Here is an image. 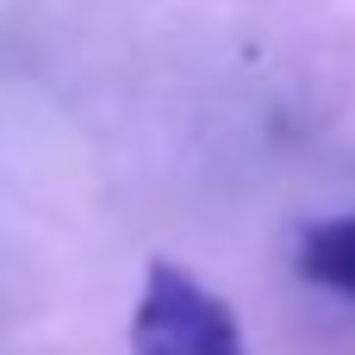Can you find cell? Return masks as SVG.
<instances>
[{
	"mask_svg": "<svg viewBox=\"0 0 355 355\" xmlns=\"http://www.w3.org/2000/svg\"><path fill=\"white\" fill-rule=\"evenodd\" d=\"M300 275L337 300H355V212L324 218L300 237Z\"/></svg>",
	"mask_w": 355,
	"mask_h": 355,
	"instance_id": "7a4b0ae2",
	"label": "cell"
},
{
	"mask_svg": "<svg viewBox=\"0 0 355 355\" xmlns=\"http://www.w3.org/2000/svg\"><path fill=\"white\" fill-rule=\"evenodd\" d=\"M131 355H250L237 312L181 262H150L131 306Z\"/></svg>",
	"mask_w": 355,
	"mask_h": 355,
	"instance_id": "6da1fadb",
	"label": "cell"
}]
</instances>
